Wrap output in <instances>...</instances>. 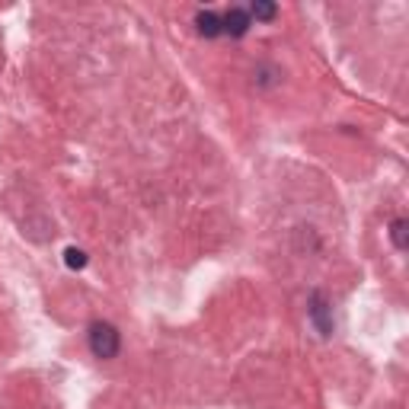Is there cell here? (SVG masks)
Segmentation results:
<instances>
[{
	"instance_id": "cell-5",
	"label": "cell",
	"mask_w": 409,
	"mask_h": 409,
	"mask_svg": "<svg viewBox=\"0 0 409 409\" xmlns=\"http://www.w3.org/2000/svg\"><path fill=\"white\" fill-rule=\"evenodd\" d=\"M406 230H409V224L403 221V218H400V221H394V227H390V237H394L396 250H406V246H409V234H406Z\"/></svg>"
},
{
	"instance_id": "cell-3",
	"label": "cell",
	"mask_w": 409,
	"mask_h": 409,
	"mask_svg": "<svg viewBox=\"0 0 409 409\" xmlns=\"http://www.w3.org/2000/svg\"><path fill=\"white\" fill-rule=\"evenodd\" d=\"M224 32H230L234 39H240V35H246V29H250V13L246 10H240V7H234V10H227V16H224Z\"/></svg>"
},
{
	"instance_id": "cell-6",
	"label": "cell",
	"mask_w": 409,
	"mask_h": 409,
	"mask_svg": "<svg viewBox=\"0 0 409 409\" xmlns=\"http://www.w3.org/2000/svg\"><path fill=\"white\" fill-rule=\"evenodd\" d=\"M275 13H278V7L269 4V0H256L250 7V16H256V20H275Z\"/></svg>"
},
{
	"instance_id": "cell-4",
	"label": "cell",
	"mask_w": 409,
	"mask_h": 409,
	"mask_svg": "<svg viewBox=\"0 0 409 409\" xmlns=\"http://www.w3.org/2000/svg\"><path fill=\"white\" fill-rule=\"evenodd\" d=\"M195 26H199V32L205 35V39H215V35L224 32V23L215 10H201V13L195 16Z\"/></svg>"
},
{
	"instance_id": "cell-7",
	"label": "cell",
	"mask_w": 409,
	"mask_h": 409,
	"mask_svg": "<svg viewBox=\"0 0 409 409\" xmlns=\"http://www.w3.org/2000/svg\"><path fill=\"white\" fill-rule=\"evenodd\" d=\"M64 263H68V269H84V265H87V253L77 250V246H68V250H64Z\"/></svg>"
},
{
	"instance_id": "cell-2",
	"label": "cell",
	"mask_w": 409,
	"mask_h": 409,
	"mask_svg": "<svg viewBox=\"0 0 409 409\" xmlns=\"http://www.w3.org/2000/svg\"><path fill=\"white\" fill-rule=\"evenodd\" d=\"M310 317H313V323H317V329H320V336H329L333 333V320H329V304H326V298L323 294H313L310 298Z\"/></svg>"
},
{
	"instance_id": "cell-1",
	"label": "cell",
	"mask_w": 409,
	"mask_h": 409,
	"mask_svg": "<svg viewBox=\"0 0 409 409\" xmlns=\"http://www.w3.org/2000/svg\"><path fill=\"white\" fill-rule=\"evenodd\" d=\"M118 348H122V336H118V329L112 323L96 320V323L90 326V352L96 355V358L109 361V358L118 355Z\"/></svg>"
}]
</instances>
